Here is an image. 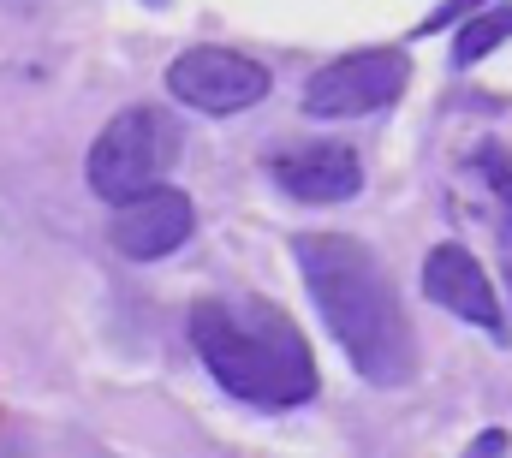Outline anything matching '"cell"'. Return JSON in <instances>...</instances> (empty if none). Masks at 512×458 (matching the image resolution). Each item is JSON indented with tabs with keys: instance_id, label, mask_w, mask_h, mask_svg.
<instances>
[{
	"instance_id": "obj_1",
	"label": "cell",
	"mask_w": 512,
	"mask_h": 458,
	"mask_svg": "<svg viewBox=\"0 0 512 458\" xmlns=\"http://www.w3.org/2000/svg\"><path fill=\"white\" fill-rule=\"evenodd\" d=\"M292 250H298V268L310 280L316 310L328 316V334L352 357V369L376 387L411 381L417 345H411V322L387 286L382 262L346 232H304Z\"/></svg>"
},
{
	"instance_id": "obj_2",
	"label": "cell",
	"mask_w": 512,
	"mask_h": 458,
	"mask_svg": "<svg viewBox=\"0 0 512 458\" xmlns=\"http://www.w3.org/2000/svg\"><path fill=\"white\" fill-rule=\"evenodd\" d=\"M191 345L209 375L245 405H304L316 393V357L286 310L268 298H203L191 310Z\"/></svg>"
},
{
	"instance_id": "obj_3",
	"label": "cell",
	"mask_w": 512,
	"mask_h": 458,
	"mask_svg": "<svg viewBox=\"0 0 512 458\" xmlns=\"http://www.w3.org/2000/svg\"><path fill=\"white\" fill-rule=\"evenodd\" d=\"M173 161H179V125L161 108H126L90 149V191L102 203H131L137 191L161 185Z\"/></svg>"
},
{
	"instance_id": "obj_4",
	"label": "cell",
	"mask_w": 512,
	"mask_h": 458,
	"mask_svg": "<svg viewBox=\"0 0 512 458\" xmlns=\"http://www.w3.org/2000/svg\"><path fill=\"white\" fill-rule=\"evenodd\" d=\"M399 90H405V54H393V48H358L346 60H328L304 84V114L358 119V114H376L387 102H399Z\"/></svg>"
},
{
	"instance_id": "obj_5",
	"label": "cell",
	"mask_w": 512,
	"mask_h": 458,
	"mask_svg": "<svg viewBox=\"0 0 512 458\" xmlns=\"http://www.w3.org/2000/svg\"><path fill=\"white\" fill-rule=\"evenodd\" d=\"M167 90L185 108H197V114L227 119V114L256 108L268 96V72L256 60H245V54H233V48H185L167 66Z\"/></svg>"
},
{
	"instance_id": "obj_6",
	"label": "cell",
	"mask_w": 512,
	"mask_h": 458,
	"mask_svg": "<svg viewBox=\"0 0 512 458\" xmlns=\"http://www.w3.org/2000/svg\"><path fill=\"white\" fill-rule=\"evenodd\" d=\"M197 227V209H191V197L185 191H173V185H149V191H137L131 203L114 209V250L131 256V262H155V256H167V250H179L185 238Z\"/></svg>"
},
{
	"instance_id": "obj_7",
	"label": "cell",
	"mask_w": 512,
	"mask_h": 458,
	"mask_svg": "<svg viewBox=\"0 0 512 458\" xmlns=\"http://www.w3.org/2000/svg\"><path fill=\"white\" fill-rule=\"evenodd\" d=\"M423 292H429L441 310H453V316H465V322H477V328H501L495 286H489V274L477 268V256L459 250V244H435V250H429V262H423Z\"/></svg>"
},
{
	"instance_id": "obj_8",
	"label": "cell",
	"mask_w": 512,
	"mask_h": 458,
	"mask_svg": "<svg viewBox=\"0 0 512 458\" xmlns=\"http://www.w3.org/2000/svg\"><path fill=\"white\" fill-rule=\"evenodd\" d=\"M274 185L298 203H346V197H358L364 167L340 143H310V149H292L274 161Z\"/></svg>"
},
{
	"instance_id": "obj_9",
	"label": "cell",
	"mask_w": 512,
	"mask_h": 458,
	"mask_svg": "<svg viewBox=\"0 0 512 458\" xmlns=\"http://www.w3.org/2000/svg\"><path fill=\"white\" fill-rule=\"evenodd\" d=\"M507 36H512V6H501V12H471L465 30H459V42H453V60L471 66V60H483L489 48H501Z\"/></svg>"
},
{
	"instance_id": "obj_10",
	"label": "cell",
	"mask_w": 512,
	"mask_h": 458,
	"mask_svg": "<svg viewBox=\"0 0 512 458\" xmlns=\"http://www.w3.org/2000/svg\"><path fill=\"white\" fill-rule=\"evenodd\" d=\"M477 167H483V179H489V191H495V203H501V238H507V268H512V155L483 149Z\"/></svg>"
},
{
	"instance_id": "obj_11",
	"label": "cell",
	"mask_w": 512,
	"mask_h": 458,
	"mask_svg": "<svg viewBox=\"0 0 512 458\" xmlns=\"http://www.w3.org/2000/svg\"><path fill=\"white\" fill-rule=\"evenodd\" d=\"M483 6H489V0H441V6L423 18V30H453V24H465L471 12H483Z\"/></svg>"
}]
</instances>
